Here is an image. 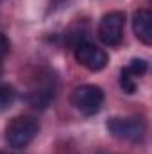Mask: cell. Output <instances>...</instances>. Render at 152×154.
<instances>
[{
  "instance_id": "7c38bea8",
  "label": "cell",
  "mask_w": 152,
  "mask_h": 154,
  "mask_svg": "<svg viewBox=\"0 0 152 154\" xmlns=\"http://www.w3.org/2000/svg\"><path fill=\"white\" fill-rule=\"evenodd\" d=\"M2 61H4V59L0 57V77H2V72H4V63H2Z\"/></svg>"
},
{
  "instance_id": "7a4b0ae2",
  "label": "cell",
  "mask_w": 152,
  "mask_h": 154,
  "mask_svg": "<svg viewBox=\"0 0 152 154\" xmlns=\"http://www.w3.org/2000/svg\"><path fill=\"white\" fill-rule=\"evenodd\" d=\"M70 102L82 115H86V116L97 115L100 111L102 104H104V91H102L100 86L82 84V86H77L75 90L72 91Z\"/></svg>"
},
{
  "instance_id": "4fadbf2b",
  "label": "cell",
  "mask_w": 152,
  "mask_h": 154,
  "mask_svg": "<svg viewBox=\"0 0 152 154\" xmlns=\"http://www.w3.org/2000/svg\"><path fill=\"white\" fill-rule=\"evenodd\" d=\"M0 154H16V152H7V151H0Z\"/></svg>"
},
{
  "instance_id": "ba28073f",
  "label": "cell",
  "mask_w": 152,
  "mask_h": 154,
  "mask_svg": "<svg viewBox=\"0 0 152 154\" xmlns=\"http://www.w3.org/2000/svg\"><path fill=\"white\" fill-rule=\"evenodd\" d=\"M16 100V90L11 84L0 82V111H5Z\"/></svg>"
},
{
  "instance_id": "30bf717a",
  "label": "cell",
  "mask_w": 152,
  "mask_h": 154,
  "mask_svg": "<svg viewBox=\"0 0 152 154\" xmlns=\"http://www.w3.org/2000/svg\"><path fill=\"white\" fill-rule=\"evenodd\" d=\"M120 86H122V90L125 91V93H134L136 91V79L131 75V74H127L125 70H122V75H120Z\"/></svg>"
},
{
  "instance_id": "5b68a950",
  "label": "cell",
  "mask_w": 152,
  "mask_h": 154,
  "mask_svg": "<svg viewBox=\"0 0 152 154\" xmlns=\"http://www.w3.org/2000/svg\"><path fill=\"white\" fill-rule=\"evenodd\" d=\"M75 59L90 72H100L108 65V54L91 41H79L75 45Z\"/></svg>"
},
{
  "instance_id": "3957f363",
  "label": "cell",
  "mask_w": 152,
  "mask_h": 154,
  "mask_svg": "<svg viewBox=\"0 0 152 154\" xmlns=\"http://www.w3.org/2000/svg\"><path fill=\"white\" fill-rule=\"evenodd\" d=\"M108 131L118 140H125V142H132L138 143L145 138V122L140 118H120L113 116L108 120Z\"/></svg>"
},
{
  "instance_id": "8992f818",
  "label": "cell",
  "mask_w": 152,
  "mask_h": 154,
  "mask_svg": "<svg viewBox=\"0 0 152 154\" xmlns=\"http://www.w3.org/2000/svg\"><path fill=\"white\" fill-rule=\"evenodd\" d=\"M56 97V79L54 75H41L38 77V82L29 90L27 93V102L34 108H47Z\"/></svg>"
},
{
  "instance_id": "277c9868",
  "label": "cell",
  "mask_w": 152,
  "mask_h": 154,
  "mask_svg": "<svg viewBox=\"0 0 152 154\" xmlns=\"http://www.w3.org/2000/svg\"><path fill=\"white\" fill-rule=\"evenodd\" d=\"M123 29H125V13L111 11L104 14V18L99 23V38L108 47H116L123 39Z\"/></svg>"
},
{
  "instance_id": "8fae6325",
  "label": "cell",
  "mask_w": 152,
  "mask_h": 154,
  "mask_svg": "<svg viewBox=\"0 0 152 154\" xmlns=\"http://www.w3.org/2000/svg\"><path fill=\"white\" fill-rule=\"evenodd\" d=\"M9 52H11V41H9V38H7L5 34L0 32V57L5 59V56H7Z\"/></svg>"
},
{
  "instance_id": "52a82bcc",
  "label": "cell",
  "mask_w": 152,
  "mask_h": 154,
  "mask_svg": "<svg viewBox=\"0 0 152 154\" xmlns=\"http://www.w3.org/2000/svg\"><path fill=\"white\" fill-rule=\"evenodd\" d=\"M132 31L143 45L152 43V13L149 9H138L132 14Z\"/></svg>"
},
{
  "instance_id": "9c48e42d",
  "label": "cell",
  "mask_w": 152,
  "mask_h": 154,
  "mask_svg": "<svg viewBox=\"0 0 152 154\" xmlns=\"http://www.w3.org/2000/svg\"><path fill=\"white\" fill-rule=\"evenodd\" d=\"M147 68H149V65H147V61L145 59H132L131 63H129V66H125L123 70L127 72V74H131V75L134 77H141L145 72H147Z\"/></svg>"
},
{
  "instance_id": "6da1fadb",
  "label": "cell",
  "mask_w": 152,
  "mask_h": 154,
  "mask_svg": "<svg viewBox=\"0 0 152 154\" xmlns=\"http://www.w3.org/2000/svg\"><path fill=\"white\" fill-rule=\"evenodd\" d=\"M39 133V124L34 116L20 115L14 116L5 127V142L13 149L27 147Z\"/></svg>"
}]
</instances>
